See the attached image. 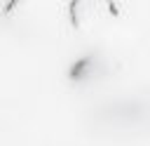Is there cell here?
<instances>
[{"label": "cell", "mask_w": 150, "mask_h": 146, "mask_svg": "<svg viewBox=\"0 0 150 146\" xmlns=\"http://www.w3.org/2000/svg\"><path fill=\"white\" fill-rule=\"evenodd\" d=\"M68 16H70L73 28L89 31V28L105 24L108 19H117L120 9H117L115 0H70Z\"/></svg>", "instance_id": "1"}, {"label": "cell", "mask_w": 150, "mask_h": 146, "mask_svg": "<svg viewBox=\"0 0 150 146\" xmlns=\"http://www.w3.org/2000/svg\"><path fill=\"white\" fill-rule=\"evenodd\" d=\"M16 5H19V0H7V2H5V9H2V16H9Z\"/></svg>", "instance_id": "2"}]
</instances>
